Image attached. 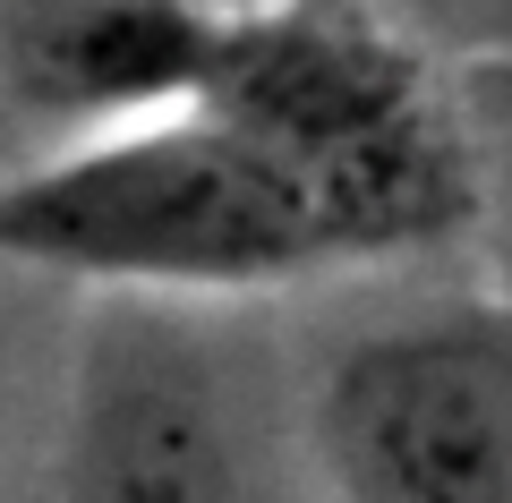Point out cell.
<instances>
[{"mask_svg":"<svg viewBox=\"0 0 512 503\" xmlns=\"http://www.w3.org/2000/svg\"><path fill=\"white\" fill-rule=\"evenodd\" d=\"M0 265L128 299L239 307L333 265H367V248L325 171L205 103H180L86 128L77 145L9 171Z\"/></svg>","mask_w":512,"mask_h":503,"instance_id":"obj_1","label":"cell"},{"mask_svg":"<svg viewBox=\"0 0 512 503\" xmlns=\"http://www.w3.org/2000/svg\"><path fill=\"white\" fill-rule=\"evenodd\" d=\"M291 452L299 427L282 435L222 307L94 290L60 367L43 503H299Z\"/></svg>","mask_w":512,"mask_h":503,"instance_id":"obj_2","label":"cell"},{"mask_svg":"<svg viewBox=\"0 0 512 503\" xmlns=\"http://www.w3.org/2000/svg\"><path fill=\"white\" fill-rule=\"evenodd\" d=\"M299 461L325 503H512V307L436 299L333 342Z\"/></svg>","mask_w":512,"mask_h":503,"instance_id":"obj_3","label":"cell"},{"mask_svg":"<svg viewBox=\"0 0 512 503\" xmlns=\"http://www.w3.org/2000/svg\"><path fill=\"white\" fill-rule=\"evenodd\" d=\"M205 0H18L9 9V69L35 111L120 128L146 111H180L214 52Z\"/></svg>","mask_w":512,"mask_h":503,"instance_id":"obj_4","label":"cell"},{"mask_svg":"<svg viewBox=\"0 0 512 503\" xmlns=\"http://www.w3.org/2000/svg\"><path fill=\"white\" fill-rule=\"evenodd\" d=\"M0 410H9V376H0Z\"/></svg>","mask_w":512,"mask_h":503,"instance_id":"obj_5","label":"cell"}]
</instances>
